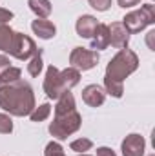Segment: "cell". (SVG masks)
Here are the masks:
<instances>
[{"instance_id": "obj_1", "label": "cell", "mask_w": 155, "mask_h": 156, "mask_svg": "<svg viewBox=\"0 0 155 156\" xmlns=\"http://www.w3.org/2000/svg\"><path fill=\"white\" fill-rule=\"evenodd\" d=\"M0 107L13 116H28L35 109V94L22 78L11 83H0Z\"/></svg>"}, {"instance_id": "obj_2", "label": "cell", "mask_w": 155, "mask_h": 156, "mask_svg": "<svg viewBox=\"0 0 155 156\" xmlns=\"http://www.w3.org/2000/svg\"><path fill=\"white\" fill-rule=\"evenodd\" d=\"M80 123L82 118L75 107V98L70 91H66L55 105V118L49 123V133L57 140H66L80 129Z\"/></svg>"}, {"instance_id": "obj_3", "label": "cell", "mask_w": 155, "mask_h": 156, "mask_svg": "<svg viewBox=\"0 0 155 156\" xmlns=\"http://www.w3.org/2000/svg\"><path fill=\"white\" fill-rule=\"evenodd\" d=\"M78 82H80V71L73 67L59 71L55 66H49L44 78V91L47 98L59 100L66 91H71V87H75Z\"/></svg>"}, {"instance_id": "obj_4", "label": "cell", "mask_w": 155, "mask_h": 156, "mask_svg": "<svg viewBox=\"0 0 155 156\" xmlns=\"http://www.w3.org/2000/svg\"><path fill=\"white\" fill-rule=\"evenodd\" d=\"M137 67H139L137 55L131 49H126L124 47V49H120L115 56L110 60V64L106 67V76H104V80L122 83L124 78H128Z\"/></svg>"}, {"instance_id": "obj_5", "label": "cell", "mask_w": 155, "mask_h": 156, "mask_svg": "<svg viewBox=\"0 0 155 156\" xmlns=\"http://www.w3.org/2000/svg\"><path fill=\"white\" fill-rule=\"evenodd\" d=\"M155 22V5L153 4H144L141 5V9L128 13L122 18V26L128 29V33H141L144 27H148L150 24Z\"/></svg>"}, {"instance_id": "obj_6", "label": "cell", "mask_w": 155, "mask_h": 156, "mask_svg": "<svg viewBox=\"0 0 155 156\" xmlns=\"http://www.w3.org/2000/svg\"><path fill=\"white\" fill-rule=\"evenodd\" d=\"M37 51L39 49H37L35 42L29 37H26L24 33H17L15 31L13 40H11V45L7 49V53L11 56H15L17 60H29L33 55H37Z\"/></svg>"}, {"instance_id": "obj_7", "label": "cell", "mask_w": 155, "mask_h": 156, "mask_svg": "<svg viewBox=\"0 0 155 156\" xmlns=\"http://www.w3.org/2000/svg\"><path fill=\"white\" fill-rule=\"evenodd\" d=\"M70 64L77 71H89L99 64V53L86 47H75L70 55Z\"/></svg>"}, {"instance_id": "obj_8", "label": "cell", "mask_w": 155, "mask_h": 156, "mask_svg": "<svg viewBox=\"0 0 155 156\" xmlns=\"http://www.w3.org/2000/svg\"><path fill=\"white\" fill-rule=\"evenodd\" d=\"M146 142L141 134H128L122 140V156H144Z\"/></svg>"}, {"instance_id": "obj_9", "label": "cell", "mask_w": 155, "mask_h": 156, "mask_svg": "<svg viewBox=\"0 0 155 156\" xmlns=\"http://www.w3.org/2000/svg\"><path fill=\"white\" fill-rule=\"evenodd\" d=\"M82 100H84V104H88L89 107H99V105H102L104 100H106V91H104L100 85H97V83H89V85H86L84 91H82Z\"/></svg>"}, {"instance_id": "obj_10", "label": "cell", "mask_w": 155, "mask_h": 156, "mask_svg": "<svg viewBox=\"0 0 155 156\" xmlns=\"http://www.w3.org/2000/svg\"><path fill=\"white\" fill-rule=\"evenodd\" d=\"M108 33H110V44L117 49H124L130 42V33L128 29L122 26V22H113L112 26H108Z\"/></svg>"}, {"instance_id": "obj_11", "label": "cell", "mask_w": 155, "mask_h": 156, "mask_svg": "<svg viewBox=\"0 0 155 156\" xmlns=\"http://www.w3.org/2000/svg\"><path fill=\"white\" fill-rule=\"evenodd\" d=\"M91 49L93 51H100L106 49L110 45V33H108V26L106 24H97L93 35H91Z\"/></svg>"}, {"instance_id": "obj_12", "label": "cell", "mask_w": 155, "mask_h": 156, "mask_svg": "<svg viewBox=\"0 0 155 156\" xmlns=\"http://www.w3.org/2000/svg\"><path fill=\"white\" fill-rule=\"evenodd\" d=\"M31 29H33V33L42 40H49L55 37V33H57V27H55V24L53 22H49V20H46V18H37V20H33V24H31Z\"/></svg>"}, {"instance_id": "obj_13", "label": "cell", "mask_w": 155, "mask_h": 156, "mask_svg": "<svg viewBox=\"0 0 155 156\" xmlns=\"http://www.w3.org/2000/svg\"><path fill=\"white\" fill-rule=\"evenodd\" d=\"M97 24H99L97 18L91 16V15H82V16H78L77 24H75L77 35L78 37H82V38H91V35H93Z\"/></svg>"}, {"instance_id": "obj_14", "label": "cell", "mask_w": 155, "mask_h": 156, "mask_svg": "<svg viewBox=\"0 0 155 156\" xmlns=\"http://www.w3.org/2000/svg\"><path fill=\"white\" fill-rule=\"evenodd\" d=\"M28 5L39 18H47L51 15V2L49 0H28Z\"/></svg>"}, {"instance_id": "obj_15", "label": "cell", "mask_w": 155, "mask_h": 156, "mask_svg": "<svg viewBox=\"0 0 155 156\" xmlns=\"http://www.w3.org/2000/svg\"><path fill=\"white\" fill-rule=\"evenodd\" d=\"M13 35H15V31L11 27H7L6 24H0V51L7 53V49L11 45V40H13Z\"/></svg>"}, {"instance_id": "obj_16", "label": "cell", "mask_w": 155, "mask_h": 156, "mask_svg": "<svg viewBox=\"0 0 155 156\" xmlns=\"http://www.w3.org/2000/svg\"><path fill=\"white\" fill-rule=\"evenodd\" d=\"M42 67H44V62H42V49H39L37 55H33L31 60H29V64H28V73H29L31 76H39L40 71H42Z\"/></svg>"}, {"instance_id": "obj_17", "label": "cell", "mask_w": 155, "mask_h": 156, "mask_svg": "<svg viewBox=\"0 0 155 156\" xmlns=\"http://www.w3.org/2000/svg\"><path fill=\"white\" fill-rule=\"evenodd\" d=\"M20 76H22V71H20L18 67L9 66V67L0 75V83H11V82H17V80H20Z\"/></svg>"}, {"instance_id": "obj_18", "label": "cell", "mask_w": 155, "mask_h": 156, "mask_svg": "<svg viewBox=\"0 0 155 156\" xmlns=\"http://www.w3.org/2000/svg\"><path fill=\"white\" fill-rule=\"evenodd\" d=\"M49 115H51V105H49V104H42V105L35 107V109L29 113L31 122H42V120H46Z\"/></svg>"}, {"instance_id": "obj_19", "label": "cell", "mask_w": 155, "mask_h": 156, "mask_svg": "<svg viewBox=\"0 0 155 156\" xmlns=\"http://www.w3.org/2000/svg\"><path fill=\"white\" fill-rule=\"evenodd\" d=\"M70 147H71V151H75V153H86V151H89V149L93 147V142H91L89 138H78V140H73V142L70 144Z\"/></svg>"}, {"instance_id": "obj_20", "label": "cell", "mask_w": 155, "mask_h": 156, "mask_svg": "<svg viewBox=\"0 0 155 156\" xmlns=\"http://www.w3.org/2000/svg\"><path fill=\"white\" fill-rule=\"evenodd\" d=\"M44 156H66V154H64V149H62L60 144H57V142H49V144L46 145Z\"/></svg>"}, {"instance_id": "obj_21", "label": "cell", "mask_w": 155, "mask_h": 156, "mask_svg": "<svg viewBox=\"0 0 155 156\" xmlns=\"http://www.w3.org/2000/svg\"><path fill=\"white\" fill-rule=\"evenodd\" d=\"M13 131V122H11V118L7 116V115H4V113H0V133L2 134H9Z\"/></svg>"}, {"instance_id": "obj_22", "label": "cell", "mask_w": 155, "mask_h": 156, "mask_svg": "<svg viewBox=\"0 0 155 156\" xmlns=\"http://www.w3.org/2000/svg\"><path fill=\"white\" fill-rule=\"evenodd\" d=\"M89 5L97 11H108L110 5H112V0H88Z\"/></svg>"}, {"instance_id": "obj_23", "label": "cell", "mask_w": 155, "mask_h": 156, "mask_svg": "<svg viewBox=\"0 0 155 156\" xmlns=\"http://www.w3.org/2000/svg\"><path fill=\"white\" fill-rule=\"evenodd\" d=\"M11 18H13V13H11L9 9H4V7H0V24H7Z\"/></svg>"}, {"instance_id": "obj_24", "label": "cell", "mask_w": 155, "mask_h": 156, "mask_svg": "<svg viewBox=\"0 0 155 156\" xmlns=\"http://www.w3.org/2000/svg\"><path fill=\"white\" fill-rule=\"evenodd\" d=\"M117 2H119V5L124 7V9H126V7H135V5L141 4V0H117Z\"/></svg>"}, {"instance_id": "obj_25", "label": "cell", "mask_w": 155, "mask_h": 156, "mask_svg": "<svg viewBox=\"0 0 155 156\" xmlns=\"http://www.w3.org/2000/svg\"><path fill=\"white\" fill-rule=\"evenodd\" d=\"M97 156H117V154L115 151L110 149V147H99L97 149Z\"/></svg>"}, {"instance_id": "obj_26", "label": "cell", "mask_w": 155, "mask_h": 156, "mask_svg": "<svg viewBox=\"0 0 155 156\" xmlns=\"http://www.w3.org/2000/svg\"><path fill=\"white\" fill-rule=\"evenodd\" d=\"M7 67H9V58H7L6 55H0V75H2Z\"/></svg>"}, {"instance_id": "obj_27", "label": "cell", "mask_w": 155, "mask_h": 156, "mask_svg": "<svg viewBox=\"0 0 155 156\" xmlns=\"http://www.w3.org/2000/svg\"><path fill=\"white\" fill-rule=\"evenodd\" d=\"M78 156H89V154H84V153H82V154H78Z\"/></svg>"}]
</instances>
